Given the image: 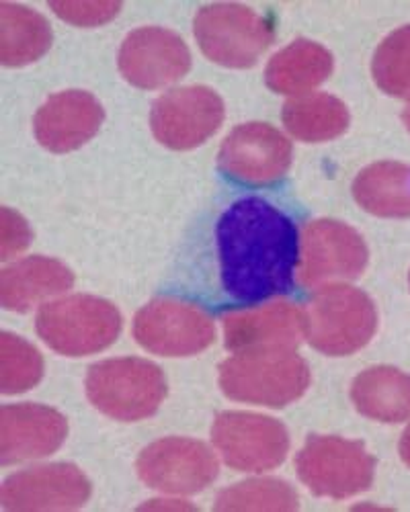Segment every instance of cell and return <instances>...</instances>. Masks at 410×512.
<instances>
[{"mask_svg": "<svg viewBox=\"0 0 410 512\" xmlns=\"http://www.w3.org/2000/svg\"><path fill=\"white\" fill-rule=\"evenodd\" d=\"M52 46L50 23L39 13L0 3V62L7 68L39 60Z\"/></svg>", "mask_w": 410, "mask_h": 512, "instance_id": "cell-23", "label": "cell"}, {"mask_svg": "<svg viewBox=\"0 0 410 512\" xmlns=\"http://www.w3.org/2000/svg\"><path fill=\"white\" fill-rule=\"evenodd\" d=\"M298 476L308 490L326 498H349L374 482L376 459L359 441L312 435L296 457Z\"/></svg>", "mask_w": 410, "mask_h": 512, "instance_id": "cell-7", "label": "cell"}, {"mask_svg": "<svg viewBox=\"0 0 410 512\" xmlns=\"http://www.w3.org/2000/svg\"><path fill=\"white\" fill-rule=\"evenodd\" d=\"M212 441L222 459L238 472H269L290 451L285 426L255 412H222L214 420Z\"/></svg>", "mask_w": 410, "mask_h": 512, "instance_id": "cell-10", "label": "cell"}, {"mask_svg": "<svg viewBox=\"0 0 410 512\" xmlns=\"http://www.w3.org/2000/svg\"><path fill=\"white\" fill-rule=\"evenodd\" d=\"M402 119H404L406 130L410 132V101H408V105H406V107H404V111H402Z\"/></svg>", "mask_w": 410, "mask_h": 512, "instance_id": "cell-31", "label": "cell"}, {"mask_svg": "<svg viewBox=\"0 0 410 512\" xmlns=\"http://www.w3.org/2000/svg\"><path fill=\"white\" fill-rule=\"evenodd\" d=\"M372 72L384 93L410 101V25L396 29L382 41Z\"/></svg>", "mask_w": 410, "mask_h": 512, "instance_id": "cell-27", "label": "cell"}, {"mask_svg": "<svg viewBox=\"0 0 410 512\" xmlns=\"http://www.w3.org/2000/svg\"><path fill=\"white\" fill-rule=\"evenodd\" d=\"M408 285H410V275H408Z\"/></svg>", "mask_w": 410, "mask_h": 512, "instance_id": "cell-32", "label": "cell"}, {"mask_svg": "<svg viewBox=\"0 0 410 512\" xmlns=\"http://www.w3.org/2000/svg\"><path fill=\"white\" fill-rule=\"evenodd\" d=\"M310 386V367L296 349H251L220 365V388L236 402L283 408Z\"/></svg>", "mask_w": 410, "mask_h": 512, "instance_id": "cell-2", "label": "cell"}, {"mask_svg": "<svg viewBox=\"0 0 410 512\" xmlns=\"http://www.w3.org/2000/svg\"><path fill=\"white\" fill-rule=\"evenodd\" d=\"M218 166L234 183L271 187L292 166V142L269 123H242L224 140Z\"/></svg>", "mask_w": 410, "mask_h": 512, "instance_id": "cell-11", "label": "cell"}, {"mask_svg": "<svg viewBox=\"0 0 410 512\" xmlns=\"http://www.w3.org/2000/svg\"><path fill=\"white\" fill-rule=\"evenodd\" d=\"M68 435L66 418L41 404H13L0 414V461L23 463L52 455Z\"/></svg>", "mask_w": 410, "mask_h": 512, "instance_id": "cell-16", "label": "cell"}, {"mask_svg": "<svg viewBox=\"0 0 410 512\" xmlns=\"http://www.w3.org/2000/svg\"><path fill=\"white\" fill-rule=\"evenodd\" d=\"M283 125L300 142H328L347 132V105L326 93L294 97L283 107Z\"/></svg>", "mask_w": 410, "mask_h": 512, "instance_id": "cell-24", "label": "cell"}, {"mask_svg": "<svg viewBox=\"0 0 410 512\" xmlns=\"http://www.w3.org/2000/svg\"><path fill=\"white\" fill-rule=\"evenodd\" d=\"M29 244V228L19 213L9 207L3 209V259H11Z\"/></svg>", "mask_w": 410, "mask_h": 512, "instance_id": "cell-29", "label": "cell"}, {"mask_svg": "<svg viewBox=\"0 0 410 512\" xmlns=\"http://www.w3.org/2000/svg\"><path fill=\"white\" fill-rule=\"evenodd\" d=\"M191 68L185 41L162 27L132 31L119 50V70L138 89H162L183 78Z\"/></svg>", "mask_w": 410, "mask_h": 512, "instance_id": "cell-14", "label": "cell"}, {"mask_svg": "<svg viewBox=\"0 0 410 512\" xmlns=\"http://www.w3.org/2000/svg\"><path fill=\"white\" fill-rule=\"evenodd\" d=\"M91 498V482L72 463L37 465L5 480L0 504L5 510H74Z\"/></svg>", "mask_w": 410, "mask_h": 512, "instance_id": "cell-15", "label": "cell"}, {"mask_svg": "<svg viewBox=\"0 0 410 512\" xmlns=\"http://www.w3.org/2000/svg\"><path fill=\"white\" fill-rule=\"evenodd\" d=\"M220 273L232 300L255 306L294 289L300 234L283 211L259 197L236 201L218 224Z\"/></svg>", "mask_w": 410, "mask_h": 512, "instance_id": "cell-1", "label": "cell"}, {"mask_svg": "<svg viewBox=\"0 0 410 512\" xmlns=\"http://www.w3.org/2000/svg\"><path fill=\"white\" fill-rule=\"evenodd\" d=\"M300 506L296 490L275 478H253L226 488L216 510H296Z\"/></svg>", "mask_w": 410, "mask_h": 512, "instance_id": "cell-25", "label": "cell"}, {"mask_svg": "<svg viewBox=\"0 0 410 512\" xmlns=\"http://www.w3.org/2000/svg\"><path fill=\"white\" fill-rule=\"evenodd\" d=\"M355 408L372 420L404 422L410 418V375L396 367H372L353 381Z\"/></svg>", "mask_w": 410, "mask_h": 512, "instance_id": "cell-21", "label": "cell"}, {"mask_svg": "<svg viewBox=\"0 0 410 512\" xmlns=\"http://www.w3.org/2000/svg\"><path fill=\"white\" fill-rule=\"evenodd\" d=\"M226 347L234 353L251 349H296L306 336L304 310L290 302L230 312L222 318Z\"/></svg>", "mask_w": 410, "mask_h": 512, "instance_id": "cell-18", "label": "cell"}, {"mask_svg": "<svg viewBox=\"0 0 410 512\" xmlns=\"http://www.w3.org/2000/svg\"><path fill=\"white\" fill-rule=\"evenodd\" d=\"M37 334L66 357H85L107 349L121 330L119 310L101 297L68 295L39 310Z\"/></svg>", "mask_w": 410, "mask_h": 512, "instance_id": "cell-4", "label": "cell"}, {"mask_svg": "<svg viewBox=\"0 0 410 512\" xmlns=\"http://www.w3.org/2000/svg\"><path fill=\"white\" fill-rule=\"evenodd\" d=\"M101 103L85 91H64L50 97L33 119L37 142L54 154H66L95 138L103 123Z\"/></svg>", "mask_w": 410, "mask_h": 512, "instance_id": "cell-17", "label": "cell"}, {"mask_svg": "<svg viewBox=\"0 0 410 512\" xmlns=\"http://www.w3.org/2000/svg\"><path fill=\"white\" fill-rule=\"evenodd\" d=\"M50 9L66 23L78 27H95L109 23L119 11V3H52Z\"/></svg>", "mask_w": 410, "mask_h": 512, "instance_id": "cell-28", "label": "cell"}, {"mask_svg": "<svg viewBox=\"0 0 410 512\" xmlns=\"http://www.w3.org/2000/svg\"><path fill=\"white\" fill-rule=\"evenodd\" d=\"M224 123V101L208 87H181L164 93L152 107L154 138L171 150L208 142Z\"/></svg>", "mask_w": 410, "mask_h": 512, "instance_id": "cell-13", "label": "cell"}, {"mask_svg": "<svg viewBox=\"0 0 410 512\" xmlns=\"http://www.w3.org/2000/svg\"><path fill=\"white\" fill-rule=\"evenodd\" d=\"M367 246L357 230L337 220H316L300 240L298 277L308 289L351 281L365 271Z\"/></svg>", "mask_w": 410, "mask_h": 512, "instance_id": "cell-9", "label": "cell"}, {"mask_svg": "<svg viewBox=\"0 0 410 512\" xmlns=\"http://www.w3.org/2000/svg\"><path fill=\"white\" fill-rule=\"evenodd\" d=\"M134 336L154 355L189 357L214 343L216 326L210 314L199 306L160 297L136 314Z\"/></svg>", "mask_w": 410, "mask_h": 512, "instance_id": "cell-8", "label": "cell"}, {"mask_svg": "<svg viewBox=\"0 0 410 512\" xmlns=\"http://www.w3.org/2000/svg\"><path fill=\"white\" fill-rule=\"evenodd\" d=\"M218 457L201 441L167 437L148 445L138 457L140 480L164 494H197L218 476Z\"/></svg>", "mask_w": 410, "mask_h": 512, "instance_id": "cell-12", "label": "cell"}, {"mask_svg": "<svg viewBox=\"0 0 410 512\" xmlns=\"http://www.w3.org/2000/svg\"><path fill=\"white\" fill-rule=\"evenodd\" d=\"M304 320L308 343L331 357L357 353L378 330L372 297L345 283L322 287L304 310Z\"/></svg>", "mask_w": 410, "mask_h": 512, "instance_id": "cell-3", "label": "cell"}, {"mask_svg": "<svg viewBox=\"0 0 410 512\" xmlns=\"http://www.w3.org/2000/svg\"><path fill=\"white\" fill-rule=\"evenodd\" d=\"M201 52L226 68H251L273 44L271 23L244 5H208L193 21Z\"/></svg>", "mask_w": 410, "mask_h": 512, "instance_id": "cell-6", "label": "cell"}, {"mask_svg": "<svg viewBox=\"0 0 410 512\" xmlns=\"http://www.w3.org/2000/svg\"><path fill=\"white\" fill-rule=\"evenodd\" d=\"M72 285L74 275L66 265L48 256H29L0 273V302L7 310L29 312Z\"/></svg>", "mask_w": 410, "mask_h": 512, "instance_id": "cell-19", "label": "cell"}, {"mask_svg": "<svg viewBox=\"0 0 410 512\" xmlns=\"http://www.w3.org/2000/svg\"><path fill=\"white\" fill-rule=\"evenodd\" d=\"M333 56L310 39H296L277 52L267 64L265 82L273 93L287 97L310 95L331 76Z\"/></svg>", "mask_w": 410, "mask_h": 512, "instance_id": "cell-20", "label": "cell"}, {"mask_svg": "<svg viewBox=\"0 0 410 512\" xmlns=\"http://www.w3.org/2000/svg\"><path fill=\"white\" fill-rule=\"evenodd\" d=\"M353 197L378 218H410V166L376 162L363 168L353 183Z\"/></svg>", "mask_w": 410, "mask_h": 512, "instance_id": "cell-22", "label": "cell"}, {"mask_svg": "<svg viewBox=\"0 0 410 512\" xmlns=\"http://www.w3.org/2000/svg\"><path fill=\"white\" fill-rule=\"evenodd\" d=\"M400 457L410 467V426L404 431V435L400 439Z\"/></svg>", "mask_w": 410, "mask_h": 512, "instance_id": "cell-30", "label": "cell"}, {"mask_svg": "<svg viewBox=\"0 0 410 512\" xmlns=\"http://www.w3.org/2000/svg\"><path fill=\"white\" fill-rule=\"evenodd\" d=\"M87 396L115 420H144L167 398V377L158 365L138 357L107 359L89 369Z\"/></svg>", "mask_w": 410, "mask_h": 512, "instance_id": "cell-5", "label": "cell"}, {"mask_svg": "<svg viewBox=\"0 0 410 512\" xmlns=\"http://www.w3.org/2000/svg\"><path fill=\"white\" fill-rule=\"evenodd\" d=\"M44 375V359L27 340L3 332L0 336V390L5 396L35 388Z\"/></svg>", "mask_w": 410, "mask_h": 512, "instance_id": "cell-26", "label": "cell"}]
</instances>
